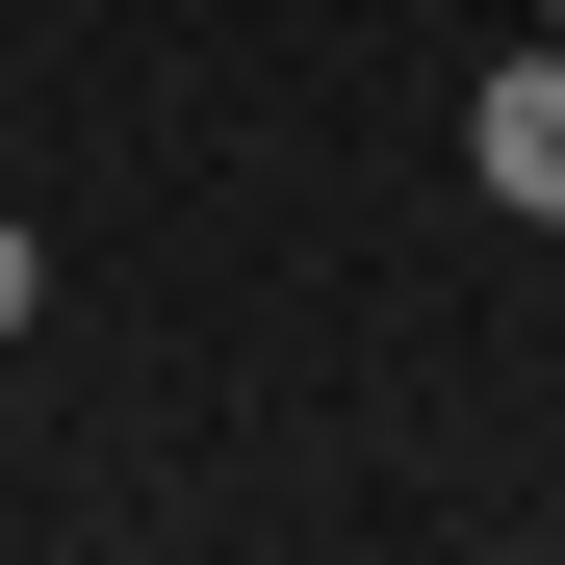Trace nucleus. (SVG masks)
Segmentation results:
<instances>
[{
  "instance_id": "1",
  "label": "nucleus",
  "mask_w": 565,
  "mask_h": 565,
  "mask_svg": "<svg viewBox=\"0 0 565 565\" xmlns=\"http://www.w3.org/2000/svg\"><path fill=\"white\" fill-rule=\"evenodd\" d=\"M462 180H489L514 232H565V26H540V52L489 77V104H462Z\"/></svg>"
},
{
  "instance_id": "2",
  "label": "nucleus",
  "mask_w": 565,
  "mask_h": 565,
  "mask_svg": "<svg viewBox=\"0 0 565 565\" xmlns=\"http://www.w3.org/2000/svg\"><path fill=\"white\" fill-rule=\"evenodd\" d=\"M26 309H52V232H26V206H0V334H26Z\"/></svg>"
},
{
  "instance_id": "3",
  "label": "nucleus",
  "mask_w": 565,
  "mask_h": 565,
  "mask_svg": "<svg viewBox=\"0 0 565 565\" xmlns=\"http://www.w3.org/2000/svg\"><path fill=\"white\" fill-rule=\"evenodd\" d=\"M540 26H565V0H540Z\"/></svg>"
}]
</instances>
